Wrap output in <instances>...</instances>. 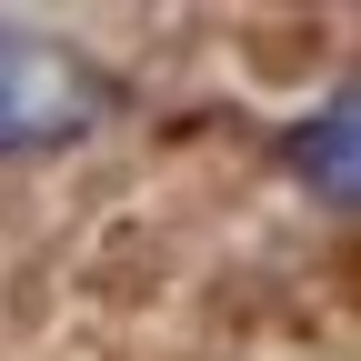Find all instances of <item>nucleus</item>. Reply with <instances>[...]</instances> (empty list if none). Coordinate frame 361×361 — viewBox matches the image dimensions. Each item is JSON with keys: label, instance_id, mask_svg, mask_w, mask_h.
Instances as JSON below:
<instances>
[{"label": "nucleus", "instance_id": "nucleus-1", "mask_svg": "<svg viewBox=\"0 0 361 361\" xmlns=\"http://www.w3.org/2000/svg\"><path fill=\"white\" fill-rule=\"evenodd\" d=\"M111 111H121V71L101 51L40 20H0V161L80 151L90 130H111Z\"/></svg>", "mask_w": 361, "mask_h": 361}, {"label": "nucleus", "instance_id": "nucleus-2", "mask_svg": "<svg viewBox=\"0 0 361 361\" xmlns=\"http://www.w3.org/2000/svg\"><path fill=\"white\" fill-rule=\"evenodd\" d=\"M281 171H291L331 221H351V201H361V90H351V80L322 90V111L281 130Z\"/></svg>", "mask_w": 361, "mask_h": 361}]
</instances>
